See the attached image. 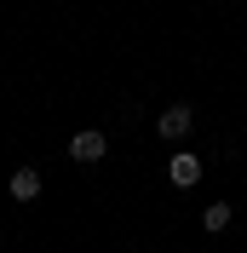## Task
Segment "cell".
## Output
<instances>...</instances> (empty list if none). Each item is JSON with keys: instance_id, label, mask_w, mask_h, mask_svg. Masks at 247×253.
Listing matches in <instances>:
<instances>
[{"instance_id": "obj_1", "label": "cell", "mask_w": 247, "mask_h": 253, "mask_svg": "<svg viewBox=\"0 0 247 253\" xmlns=\"http://www.w3.org/2000/svg\"><path fill=\"white\" fill-rule=\"evenodd\" d=\"M167 178L178 190H190V184H201V156H190V150H178V156L167 161Z\"/></svg>"}, {"instance_id": "obj_2", "label": "cell", "mask_w": 247, "mask_h": 253, "mask_svg": "<svg viewBox=\"0 0 247 253\" xmlns=\"http://www.w3.org/2000/svg\"><path fill=\"white\" fill-rule=\"evenodd\" d=\"M190 121H196V110H184V104H172V110H161V121H155V132L178 144V138L190 132Z\"/></svg>"}, {"instance_id": "obj_3", "label": "cell", "mask_w": 247, "mask_h": 253, "mask_svg": "<svg viewBox=\"0 0 247 253\" xmlns=\"http://www.w3.org/2000/svg\"><path fill=\"white\" fill-rule=\"evenodd\" d=\"M104 150H109L104 132H75V144H69V156H75V161H98Z\"/></svg>"}, {"instance_id": "obj_4", "label": "cell", "mask_w": 247, "mask_h": 253, "mask_svg": "<svg viewBox=\"0 0 247 253\" xmlns=\"http://www.w3.org/2000/svg\"><path fill=\"white\" fill-rule=\"evenodd\" d=\"M12 196L17 202H35V196H41V173H35V167H17L12 173Z\"/></svg>"}, {"instance_id": "obj_5", "label": "cell", "mask_w": 247, "mask_h": 253, "mask_svg": "<svg viewBox=\"0 0 247 253\" xmlns=\"http://www.w3.org/2000/svg\"><path fill=\"white\" fill-rule=\"evenodd\" d=\"M201 224H207V230H230V202H213L201 213Z\"/></svg>"}]
</instances>
